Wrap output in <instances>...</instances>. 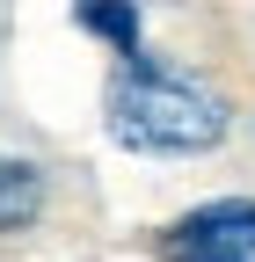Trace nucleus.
<instances>
[{
  "mask_svg": "<svg viewBox=\"0 0 255 262\" xmlns=\"http://www.w3.org/2000/svg\"><path fill=\"white\" fill-rule=\"evenodd\" d=\"M110 131L117 146H139V153H204L226 139V102L197 73L124 58V73L110 80Z\"/></svg>",
  "mask_w": 255,
  "mask_h": 262,
  "instance_id": "nucleus-1",
  "label": "nucleus"
},
{
  "mask_svg": "<svg viewBox=\"0 0 255 262\" xmlns=\"http://www.w3.org/2000/svg\"><path fill=\"white\" fill-rule=\"evenodd\" d=\"M175 241L189 248V262H248L255 255V204L248 196H219V204H197Z\"/></svg>",
  "mask_w": 255,
  "mask_h": 262,
  "instance_id": "nucleus-2",
  "label": "nucleus"
},
{
  "mask_svg": "<svg viewBox=\"0 0 255 262\" xmlns=\"http://www.w3.org/2000/svg\"><path fill=\"white\" fill-rule=\"evenodd\" d=\"M37 211H44V175L15 153H0V233H22Z\"/></svg>",
  "mask_w": 255,
  "mask_h": 262,
  "instance_id": "nucleus-3",
  "label": "nucleus"
},
{
  "mask_svg": "<svg viewBox=\"0 0 255 262\" xmlns=\"http://www.w3.org/2000/svg\"><path fill=\"white\" fill-rule=\"evenodd\" d=\"M73 22L95 29V37H110L124 58H139V8H102V0H95V8H80Z\"/></svg>",
  "mask_w": 255,
  "mask_h": 262,
  "instance_id": "nucleus-4",
  "label": "nucleus"
}]
</instances>
